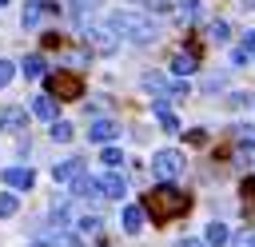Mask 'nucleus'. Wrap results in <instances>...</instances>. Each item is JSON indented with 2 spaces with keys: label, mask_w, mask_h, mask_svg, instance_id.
Masks as SVG:
<instances>
[{
  "label": "nucleus",
  "mask_w": 255,
  "mask_h": 247,
  "mask_svg": "<svg viewBox=\"0 0 255 247\" xmlns=\"http://www.w3.org/2000/svg\"><path fill=\"white\" fill-rule=\"evenodd\" d=\"M187 207H191V195H187V191H179V187H171L167 179H159V183H155V191H147V199H143V211H151V219H155V223H167V219L183 215Z\"/></svg>",
  "instance_id": "1"
},
{
  "label": "nucleus",
  "mask_w": 255,
  "mask_h": 247,
  "mask_svg": "<svg viewBox=\"0 0 255 247\" xmlns=\"http://www.w3.org/2000/svg\"><path fill=\"white\" fill-rule=\"evenodd\" d=\"M108 28L116 32V40H128V44H151L155 40V20L143 16V12H131V8H120L108 16Z\"/></svg>",
  "instance_id": "2"
},
{
  "label": "nucleus",
  "mask_w": 255,
  "mask_h": 247,
  "mask_svg": "<svg viewBox=\"0 0 255 247\" xmlns=\"http://www.w3.org/2000/svg\"><path fill=\"white\" fill-rule=\"evenodd\" d=\"M48 96L80 100V96H84V80H80L76 72H52V76H48Z\"/></svg>",
  "instance_id": "3"
},
{
  "label": "nucleus",
  "mask_w": 255,
  "mask_h": 247,
  "mask_svg": "<svg viewBox=\"0 0 255 247\" xmlns=\"http://www.w3.org/2000/svg\"><path fill=\"white\" fill-rule=\"evenodd\" d=\"M179 171H183V155H179L175 147L155 151V159H151V175H155V179H175Z\"/></svg>",
  "instance_id": "4"
},
{
  "label": "nucleus",
  "mask_w": 255,
  "mask_h": 247,
  "mask_svg": "<svg viewBox=\"0 0 255 247\" xmlns=\"http://www.w3.org/2000/svg\"><path fill=\"white\" fill-rule=\"evenodd\" d=\"M44 16H60V4L56 0H28L24 4V28H36Z\"/></svg>",
  "instance_id": "5"
},
{
  "label": "nucleus",
  "mask_w": 255,
  "mask_h": 247,
  "mask_svg": "<svg viewBox=\"0 0 255 247\" xmlns=\"http://www.w3.org/2000/svg\"><path fill=\"white\" fill-rule=\"evenodd\" d=\"M4 183H8V187H16V191H32L36 171H32V167H4Z\"/></svg>",
  "instance_id": "6"
},
{
  "label": "nucleus",
  "mask_w": 255,
  "mask_h": 247,
  "mask_svg": "<svg viewBox=\"0 0 255 247\" xmlns=\"http://www.w3.org/2000/svg\"><path fill=\"white\" fill-rule=\"evenodd\" d=\"M84 36L96 52H116V32L112 28H84Z\"/></svg>",
  "instance_id": "7"
},
{
  "label": "nucleus",
  "mask_w": 255,
  "mask_h": 247,
  "mask_svg": "<svg viewBox=\"0 0 255 247\" xmlns=\"http://www.w3.org/2000/svg\"><path fill=\"white\" fill-rule=\"evenodd\" d=\"M124 191H128V183H124V175L112 167V171L100 179V195H104V199H124Z\"/></svg>",
  "instance_id": "8"
},
{
  "label": "nucleus",
  "mask_w": 255,
  "mask_h": 247,
  "mask_svg": "<svg viewBox=\"0 0 255 247\" xmlns=\"http://www.w3.org/2000/svg\"><path fill=\"white\" fill-rule=\"evenodd\" d=\"M116 135H120V127L112 120H92V127H88V139L92 143H112Z\"/></svg>",
  "instance_id": "9"
},
{
  "label": "nucleus",
  "mask_w": 255,
  "mask_h": 247,
  "mask_svg": "<svg viewBox=\"0 0 255 247\" xmlns=\"http://www.w3.org/2000/svg\"><path fill=\"white\" fill-rule=\"evenodd\" d=\"M120 227H124L128 235H139V227H143V207H139V203H128V207L120 211Z\"/></svg>",
  "instance_id": "10"
},
{
  "label": "nucleus",
  "mask_w": 255,
  "mask_h": 247,
  "mask_svg": "<svg viewBox=\"0 0 255 247\" xmlns=\"http://www.w3.org/2000/svg\"><path fill=\"white\" fill-rule=\"evenodd\" d=\"M143 88H147V92H167V96H183V92H187V84H167V80L155 76V72L143 76Z\"/></svg>",
  "instance_id": "11"
},
{
  "label": "nucleus",
  "mask_w": 255,
  "mask_h": 247,
  "mask_svg": "<svg viewBox=\"0 0 255 247\" xmlns=\"http://www.w3.org/2000/svg\"><path fill=\"white\" fill-rule=\"evenodd\" d=\"M52 175H56V183H72V179L84 175V159H64V163L52 167Z\"/></svg>",
  "instance_id": "12"
},
{
  "label": "nucleus",
  "mask_w": 255,
  "mask_h": 247,
  "mask_svg": "<svg viewBox=\"0 0 255 247\" xmlns=\"http://www.w3.org/2000/svg\"><path fill=\"white\" fill-rule=\"evenodd\" d=\"M24 124H28V112L24 108H4L0 112V127L4 131H24Z\"/></svg>",
  "instance_id": "13"
},
{
  "label": "nucleus",
  "mask_w": 255,
  "mask_h": 247,
  "mask_svg": "<svg viewBox=\"0 0 255 247\" xmlns=\"http://www.w3.org/2000/svg\"><path fill=\"white\" fill-rule=\"evenodd\" d=\"M195 68H199L195 52H175V60H171V72H175V76H191Z\"/></svg>",
  "instance_id": "14"
},
{
  "label": "nucleus",
  "mask_w": 255,
  "mask_h": 247,
  "mask_svg": "<svg viewBox=\"0 0 255 247\" xmlns=\"http://www.w3.org/2000/svg\"><path fill=\"white\" fill-rule=\"evenodd\" d=\"M32 116L56 120V96H36V100H32Z\"/></svg>",
  "instance_id": "15"
},
{
  "label": "nucleus",
  "mask_w": 255,
  "mask_h": 247,
  "mask_svg": "<svg viewBox=\"0 0 255 247\" xmlns=\"http://www.w3.org/2000/svg\"><path fill=\"white\" fill-rule=\"evenodd\" d=\"M72 195H84V199H96V195H100V179H88V175H80V179H72Z\"/></svg>",
  "instance_id": "16"
},
{
  "label": "nucleus",
  "mask_w": 255,
  "mask_h": 247,
  "mask_svg": "<svg viewBox=\"0 0 255 247\" xmlns=\"http://www.w3.org/2000/svg\"><path fill=\"white\" fill-rule=\"evenodd\" d=\"M155 120H159V127H163V131H179V120L167 112V104H163V100L155 104Z\"/></svg>",
  "instance_id": "17"
},
{
  "label": "nucleus",
  "mask_w": 255,
  "mask_h": 247,
  "mask_svg": "<svg viewBox=\"0 0 255 247\" xmlns=\"http://www.w3.org/2000/svg\"><path fill=\"white\" fill-rule=\"evenodd\" d=\"M227 243V223H207V247H223Z\"/></svg>",
  "instance_id": "18"
},
{
  "label": "nucleus",
  "mask_w": 255,
  "mask_h": 247,
  "mask_svg": "<svg viewBox=\"0 0 255 247\" xmlns=\"http://www.w3.org/2000/svg\"><path fill=\"white\" fill-rule=\"evenodd\" d=\"M20 68H24V76H28V80H40V76H44V56L36 52V56H28Z\"/></svg>",
  "instance_id": "19"
},
{
  "label": "nucleus",
  "mask_w": 255,
  "mask_h": 247,
  "mask_svg": "<svg viewBox=\"0 0 255 247\" xmlns=\"http://www.w3.org/2000/svg\"><path fill=\"white\" fill-rule=\"evenodd\" d=\"M52 139H56V143H68V139H72V124H68V120H52Z\"/></svg>",
  "instance_id": "20"
},
{
  "label": "nucleus",
  "mask_w": 255,
  "mask_h": 247,
  "mask_svg": "<svg viewBox=\"0 0 255 247\" xmlns=\"http://www.w3.org/2000/svg\"><path fill=\"white\" fill-rule=\"evenodd\" d=\"M207 36H211L215 44H227V36H231V28H227V20H215V24L207 28Z\"/></svg>",
  "instance_id": "21"
},
{
  "label": "nucleus",
  "mask_w": 255,
  "mask_h": 247,
  "mask_svg": "<svg viewBox=\"0 0 255 247\" xmlns=\"http://www.w3.org/2000/svg\"><path fill=\"white\" fill-rule=\"evenodd\" d=\"M179 16H183L187 24H195V20H199V0H183V4H179Z\"/></svg>",
  "instance_id": "22"
},
{
  "label": "nucleus",
  "mask_w": 255,
  "mask_h": 247,
  "mask_svg": "<svg viewBox=\"0 0 255 247\" xmlns=\"http://www.w3.org/2000/svg\"><path fill=\"white\" fill-rule=\"evenodd\" d=\"M48 247H84V243H80V239H76V235H68V231H56V235H52V243H48Z\"/></svg>",
  "instance_id": "23"
},
{
  "label": "nucleus",
  "mask_w": 255,
  "mask_h": 247,
  "mask_svg": "<svg viewBox=\"0 0 255 247\" xmlns=\"http://www.w3.org/2000/svg\"><path fill=\"white\" fill-rule=\"evenodd\" d=\"M8 215H16V195L0 191V219H8Z\"/></svg>",
  "instance_id": "24"
},
{
  "label": "nucleus",
  "mask_w": 255,
  "mask_h": 247,
  "mask_svg": "<svg viewBox=\"0 0 255 247\" xmlns=\"http://www.w3.org/2000/svg\"><path fill=\"white\" fill-rule=\"evenodd\" d=\"M100 159H104L108 167H120V163H124V151H120V147H104V155H100Z\"/></svg>",
  "instance_id": "25"
},
{
  "label": "nucleus",
  "mask_w": 255,
  "mask_h": 247,
  "mask_svg": "<svg viewBox=\"0 0 255 247\" xmlns=\"http://www.w3.org/2000/svg\"><path fill=\"white\" fill-rule=\"evenodd\" d=\"M235 139H239V147H255V127H239Z\"/></svg>",
  "instance_id": "26"
},
{
  "label": "nucleus",
  "mask_w": 255,
  "mask_h": 247,
  "mask_svg": "<svg viewBox=\"0 0 255 247\" xmlns=\"http://www.w3.org/2000/svg\"><path fill=\"white\" fill-rule=\"evenodd\" d=\"M235 247H255V231H251V227L239 231V235H235Z\"/></svg>",
  "instance_id": "27"
},
{
  "label": "nucleus",
  "mask_w": 255,
  "mask_h": 247,
  "mask_svg": "<svg viewBox=\"0 0 255 247\" xmlns=\"http://www.w3.org/2000/svg\"><path fill=\"white\" fill-rule=\"evenodd\" d=\"M12 72H16V68H12L8 60H0V88H8V80H12Z\"/></svg>",
  "instance_id": "28"
},
{
  "label": "nucleus",
  "mask_w": 255,
  "mask_h": 247,
  "mask_svg": "<svg viewBox=\"0 0 255 247\" xmlns=\"http://www.w3.org/2000/svg\"><path fill=\"white\" fill-rule=\"evenodd\" d=\"M80 227H84V231H96V227H100V219H96V215H84V219H80Z\"/></svg>",
  "instance_id": "29"
},
{
  "label": "nucleus",
  "mask_w": 255,
  "mask_h": 247,
  "mask_svg": "<svg viewBox=\"0 0 255 247\" xmlns=\"http://www.w3.org/2000/svg\"><path fill=\"white\" fill-rule=\"evenodd\" d=\"M143 4H147V8H151V12H167V8H171V4H167V0H143Z\"/></svg>",
  "instance_id": "30"
},
{
  "label": "nucleus",
  "mask_w": 255,
  "mask_h": 247,
  "mask_svg": "<svg viewBox=\"0 0 255 247\" xmlns=\"http://www.w3.org/2000/svg\"><path fill=\"white\" fill-rule=\"evenodd\" d=\"M243 52H247V56H255V32H247V36H243Z\"/></svg>",
  "instance_id": "31"
},
{
  "label": "nucleus",
  "mask_w": 255,
  "mask_h": 247,
  "mask_svg": "<svg viewBox=\"0 0 255 247\" xmlns=\"http://www.w3.org/2000/svg\"><path fill=\"white\" fill-rule=\"evenodd\" d=\"M175 247H207V243H203V239H179Z\"/></svg>",
  "instance_id": "32"
},
{
  "label": "nucleus",
  "mask_w": 255,
  "mask_h": 247,
  "mask_svg": "<svg viewBox=\"0 0 255 247\" xmlns=\"http://www.w3.org/2000/svg\"><path fill=\"white\" fill-rule=\"evenodd\" d=\"M243 191H255V179H247V183H243Z\"/></svg>",
  "instance_id": "33"
},
{
  "label": "nucleus",
  "mask_w": 255,
  "mask_h": 247,
  "mask_svg": "<svg viewBox=\"0 0 255 247\" xmlns=\"http://www.w3.org/2000/svg\"><path fill=\"white\" fill-rule=\"evenodd\" d=\"M28 247H48V243H28Z\"/></svg>",
  "instance_id": "34"
},
{
  "label": "nucleus",
  "mask_w": 255,
  "mask_h": 247,
  "mask_svg": "<svg viewBox=\"0 0 255 247\" xmlns=\"http://www.w3.org/2000/svg\"><path fill=\"white\" fill-rule=\"evenodd\" d=\"M247 8H255V0H247Z\"/></svg>",
  "instance_id": "35"
},
{
  "label": "nucleus",
  "mask_w": 255,
  "mask_h": 247,
  "mask_svg": "<svg viewBox=\"0 0 255 247\" xmlns=\"http://www.w3.org/2000/svg\"><path fill=\"white\" fill-rule=\"evenodd\" d=\"M4 4H8V0H0V8H4Z\"/></svg>",
  "instance_id": "36"
}]
</instances>
